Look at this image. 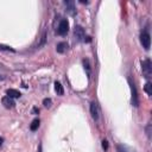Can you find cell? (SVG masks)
I'll return each instance as SVG.
<instances>
[{
  "instance_id": "6da1fadb",
  "label": "cell",
  "mask_w": 152,
  "mask_h": 152,
  "mask_svg": "<svg viewBox=\"0 0 152 152\" xmlns=\"http://www.w3.org/2000/svg\"><path fill=\"white\" fill-rule=\"evenodd\" d=\"M128 84H129V88H131V91H132V104H133L134 107H138V106H139V96H138L137 87H135V84L132 82L131 78H128Z\"/></svg>"
},
{
  "instance_id": "7a4b0ae2",
  "label": "cell",
  "mask_w": 152,
  "mask_h": 152,
  "mask_svg": "<svg viewBox=\"0 0 152 152\" xmlns=\"http://www.w3.org/2000/svg\"><path fill=\"white\" fill-rule=\"evenodd\" d=\"M141 66H142V72L145 75V77H150L151 74H152V64H151V61L147 58L145 61L141 62Z\"/></svg>"
},
{
  "instance_id": "3957f363",
  "label": "cell",
  "mask_w": 152,
  "mask_h": 152,
  "mask_svg": "<svg viewBox=\"0 0 152 152\" xmlns=\"http://www.w3.org/2000/svg\"><path fill=\"white\" fill-rule=\"evenodd\" d=\"M68 31H69V23H68L66 19H62L61 23H59V25H58L57 32H58V34L64 36V34L68 33Z\"/></svg>"
},
{
  "instance_id": "277c9868",
  "label": "cell",
  "mask_w": 152,
  "mask_h": 152,
  "mask_svg": "<svg viewBox=\"0 0 152 152\" xmlns=\"http://www.w3.org/2000/svg\"><path fill=\"white\" fill-rule=\"evenodd\" d=\"M140 42H141L142 46H144L146 50L150 49V45H151V37H150V34H148L147 32H142V33L140 34Z\"/></svg>"
},
{
  "instance_id": "5b68a950",
  "label": "cell",
  "mask_w": 152,
  "mask_h": 152,
  "mask_svg": "<svg viewBox=\"0 0 152 152\" xmlns=\"http://www.w3.org/2000/svg\"><path fill=\"white\" fill-rule=\"evenodd\" d=\"M74 33H75V37H76V39L77 40H86V33H84V30L81 27V26H75V31H74Z\"/></svg>"
},
{
  "instance_id": "8992f818",
  "label": "cell",
  "mask_w": 152,
  "mask_h": 152,
  "mask_svg": "<svg viewBox=\"0 0 152 152\" xmlns=\"http://www.w3.org/2000/svg\"><path fill=\"white\" fill-rule=\"evenodd\" d=\"M1 103L4 104V107H6V108H13L14 107V101H13V99L12 97H10V96H4L2 99H1Z\"/></svg>"
},
{
  "instance_id": "52a82bcc",
  "label": "cell",
  "mask_w": 152,
  "mask_h": 152,
  "mask_svg": "<svg viewBox=\"0 0 152 152\" xmlns=\"http://www.w3.org/2000/svg\"><path fill=\"white\" fill-rule=\"evenodd\" d=\"M90 115L94 120H97L99 119V109H97V104L95 102H91L90 103Z\"/></svg>"
},
{
  "instance_id": "ba28073f",
  "label": "cell",
  "mask_w": 152,
  "mask_h": 152,
  "mask_svg": "<svg viewBox=\"0 0 152 152\" xmlns=\"http://www.w3.org/2000/svg\"><path fill=\"white\" fill-rule=\"evenodd\" d=\"M56 49H57V52H59V53H63V52H65V51L68 50V44H66V43H64V42H62V43H58Z\"/></svg>"
},
{
  "instance_id": "9c48e42d",
  "label": "cell",
  "mask_w": 152,
  "mask_h": 152,
  "mask_svg": "<svg viewBox=\"0 0 152 152\" xmlns=\"http://www.w3.org/2000/svg\"><path fill=\"white\" fill-rule=\"evenodd\" d=\"M6 94H7V96H10V97H20V93L18 91V90H15V89H7L6 90Z\"/></svg>"
},
{
  "instance_id": "30bf717a",
  "label": "cell",
  "mask_w": 152,
  "mask_h": 152,
  "mask_svg": "<svg viewBox=\"0 0 152 152\" xmlns=\"http://www.w3.org/2000/svg\"><path fill=\"white\" fill-rule=\"evenodd\" d=\"M55 90L57 93V95H63L64 94V89H63V86L59 83V82H55Z\"/></svg>"
},
{
  "instance_id": "8fae6325",
  "label": "cell",
  "mask_w": 152,
  "mask_h": 152,
  "mask_svg": "<svg viewBox=\"0 0 152 152\" xmlns=\"http://www.w3.org/2000/svg\"><path fill=\"white\" fill-rule=\"evenodd\" d=\"M64 5L66 6V10H68V12L72 15V14H75V8H74V2H71V1H65L64 2Z\"/></svg>"
},
{
  "instance_id": "7c38bea8",
  "label": "cell",
  "mask_w": 152,
  "mask_h": 152,
  "mask_svg": "<svg viewBox=\"0 0 152 152\" xmlns=\"http://www.w3.org/2000/svg\"><path fill=\"white\" fill-rule=\"evenodd\" d=\"M118 152H134L132 148L125 145H118Z\"/></svg>"
},
{
  "instance_id": "4fadbf2b",
  "label": "cell",
  "mask_w": 152,
  "mask_h": 152,
  "mask_svg": "<svg viewBox=\"0 0 152 152\" xmlns=\"http://www.w3.org/2000/svg\"><path fill=\"white\" fill-rule=\"evenodd\" d=\"M144 89H145V91L147 93V95H152V83H151V82H146Z\"/></svg>"
},
{
  "instance_id": "5bb4252c",
  "label": "cell",
  "mask_w": 152,
  "mask_h": 152,
  "mask_svg": "<svg viewBox=\"0 0 152 152\" xmlns=\"http://www.w3.org/2000/svg\"><path fill=\"white\" fill-rule=\"evenodd\" d=\"M38 127H39V119H34V120L32 121L30 128H31V131H36Z\"/></svg>"
},
{
  "instance_id": "9a60e30c",
  "label": "cell",
  "mask_w": 152,
  "mask_h": 152,
  "mask_svg": "<svg viewBox=\"0 0 152 152\" xmlns=\"http://www.w3.org/2000/svg\"><path fill=\"white\" fill-rule=\"evenodd\" d=\"M83 64H84V69L87 70L88 75H90V65H89V61H88V59H83Z\"/></svg>"
},
{
  "instance_id": "2e32d148",
  "label": "cell",
  "mask_w": 152,
  "mask_h": 152,
  "mask_svg": "<svg viewBox=\"0 0 152 152\" xmlns=\"http://www.w3.org/2000/svg\"><path fill=\"white\" fill-rule=\"evenodd\" d=\"M0 50H6V51H14L12 48H10V46H7V45H2V44H0Z\"/></svg>"
},
{
  "instance_id": "e0dca14e",
  "label": "cell",
  "mask_w": 152,
  "mask_h": 152,
  "mask_svg": "<svg viewBox=\"0 0 152 152\" xmlns=\"http://www.w3.org/2000/svg\"><path fill=\"white\" fill-rule=\"evenodd\" d=\"M43 103H44L45 107L49 108V107L51 106V100H50V99H44V100H43Z\"/></svg>"
},
{
  "instance_id": "ac0fdd59",
  "label": "cell",
  "mask_w": 152,
  "mask_h": 152,
  "mask_svg": "<svg viewBox=\"0 0 152 152\" xmlns=\"http://www.w3.org/2000/svg\"><path fill=\"white\" fill-rule=\"evenodd\" d=\"M102 147H103L104 150H107V148H108V142H107L106 140H103V141H102Z\"/></svg>"
},
{
  "instance_id": "d6986e66",
  "label": "cell",
  "mask_w": 152,
  "mask_h": 152,
  "mask_svg": "<svg viewBox=\"0 0 152 152\" xmlns=\"http://www.w3.org/2000/svg\"><path fill=\"white\" fill-rule=\"evenodd\" d=\"M146 132H147V135H148V138H150V135H151V125H148V126H147Z\"/></svg>"
},
{
  "instance_id": "ffe728a7",
  "label": "cell",
  "mask_w": 152,
  "mask_h": 152,
  "mask_svg": "<svg viewBox=\"0 0 152 152\" xmlns=\"http://www.w3.org/2000/svg\"><path fill=\"white\" fill-rule=\"evenodd\" d=\"M2 141H4V140H2V138H0V146L2 145Z\"/></svg>"
}]
</instances>
